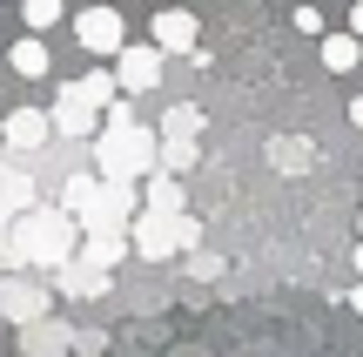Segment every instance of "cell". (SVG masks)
Returning a JSON list of instances; mask_svg holds the SVG:
<instances>
[{"label": "cell", "instance_id": "9", "mask_svg": "<svg viewBox=\"0 0 363 357\" xmlns=\"http://www.w3.org/2000/svg\"><path fill=\"white\" fill-rule=\"evenodd\" d=\"M162 81V48L148 40V48H121L115 54V88H128V94H148Z\"/></svg>", "mask_w": 363, "mask_h": 357}, {"label": "cell", "instance_id": "8", "mask_svg": "<svg viewBox=\"0 0 363 357\" xmlns=\"http://www.w3.org/2000/svg\"><path fill=\"white\" fill-rule=\"evenodd\" d=\"M74 40H81L88 54H121V48H128V34H121V13H115V7L74 13Z\"/></svg>", "mask_w": 363, "mask_h": 357}, {"label": "cell", "instance_id": "11", "mask_svg": "<svg viewBox=\"0 0 363 357\" xmlns=\"http://www.w3.org/2000/svg\"><path fill=\"white\" fill-rule=\"evenodd\" d=\"M155 48H162V54H195V13H189V7L155 13Z\"/></svg>", "mask_w": 363, "mask_h": 357}, {"label": "cell", "instance_id": "15", "mask_svg": "<svg viewBox=\"0 0 363 357\" xmlns=\"http://www.w3.org/2000/svg\"><path fill=\"white\" fill-rule=\"evenodd\" d=\"M61 290H67V297H108V270H88V263H61Z\"/></svg>", "mask_w": 363, "mask_h": 357}, {"label": "cell", "instance_id": "1", "mask_svg": "<svg viewBox=\"0 0 363 357\" xmlns=\"http://www.w3.org/2000/svg\"><path fill=\"white\" fill-rule=\"evenodd\" d=\"M81 250V223L67 209H21L7 229V270H61Z\"/></svg>", "mask_w": 363, "mask_h": 357}, {"label": "cell", "instance_id": "16", "mask_svg": "<svg viewBox=\"0 0 363 357\" xmlns=\"http://www.w3.org/2000/svg\"><path fill=\"white\" fill-rule=\"evenodd\" d=\"M155 142H162V169H169V175L195 169V155H202V142H195V135H155Z\"/></svg>", "mask_w": 363, "mask_h": 357}, {"label": "cell", "instance_id": "17", "mask_svg": "<svg viewBox=\"0 0 363 357\" xmlns=\"http://www.w3.org/2000/svg\"><path fill=\"white\" fill-rule=\"evenodd\" d=\"M323 67H330V75H350V67H357V34H330L323 40Z\"/></svg>", "mask_w": 363, "mask_h": 357}, {"label": "cell", "instance_id": "10", "mask_svg": "<svg viewBox=\"0 0 363 357\" xmlns=\"http://www.w3.org/2000/svg\"><path fill=\"white\" fill-rule=\"evenodd\" d=\"M121 256H128V229H88V236H81V250H74V263H88V270H115Z\"/></svg>", "mask_w": 363, "mask_h": 357}, {"label": "cell", "instance_id": "21", "mask_svg": "<svg viewBox=\"0 0 363 357\" xmlns=\"http://www.w3.org/2000/svg\"><path fill=\"white\" fill-rule=\"evenodd\" d=\"M13 216H21V209H13V202L0 196V236H7V229H13Z\"/></svg>", "mask_w": 363, "mask_h": 357}, {"label": "cell", "instance_id": "4", "mask_svg": "<svg viewBox=\"0 0 363 357\" xmlns=\"http://www.w3.org/2000/svg\"><path fill=\"white\" fill-rule=\"evenodd\" d=\"M189 243H202L195 216H135L128 223V250H142L148 263H169V256L189 250Z\"/></svg>", "mask_w": 363, "mask_h": 357}, {"label": "cell", "instance_id": "7", "mask_svg": "<svg viewBox=\"0 0 363 357\" xmlns=\"http://www.w3.org/2000/svg\"><path fill=\"white\" fill-rule=\"evenodd\" d=\"M48 304H54V297L40 290V283H27V277H0V317H7V324H21V331H27V324L48 317Z\"/></svg>", "mask_w": 363, "mask_h": 357}, {"label": "cell", "instance_id": "24", "mask_svg": "<svg viewBox=\"0 0 363 357\" xmlns=\"http://www.w3.org/2000/svg\"><path fill=\"white\" fill-rule=\"evenodd\" d=\"M350 27H357V34H363V0H357V13H350Z\"/></svg>", "mask_w": 363, "mask_h": 357}, {"label": "cell", "instance_id": "13", "mask_svg": "<svg viewBox=\"0 0 363 357\" xmlns=\"http://www.w3.org/2000/svg\"><path fill=\"white\" fill-rule=\"evenodd\" d=\"M142 216H182V182H175L169 169L148 175V209H142Z\"/></svg>", "mask_w": 363, "mask_h": 357}, {"label": "cell", "instance_id": "14", "mask_svg": "<svg viewBox=\"0 0 363 357\" xmlns=\"http://www.w3.org/2000/svg\"><path fill=\"white\" fill-rule=\"evenodd\" d=\"M7 61H13V75H21V81H40V75H48V40H40V34L13 40V54H7Z\"/></svg>", "mask_w": 363, "mask_h": 357}, {"label": "cell", "instance_id": "2", "mask_svg": "<svg viewBox=\"0 0 363 357\" xmlns=\"http://www.w3.org/2000/svg\"><path fill=\"white\" fill-rule=\"evenodd\" d=\"M61 209L81 229H128L135 223V182H108V175H67Z\"/></svg>", "mask_w": 363, "mask_h": 357}, {"label": "cell", "instance_id": "25", "mask_svg": "<svg viewBox=\"0 0 363 357\" xmlns=\"http://www.w3.org/2000/svg\"><path fill=\"white\" fill-rule=\"evenodd\" d=\"M357 270H363V243H357Z\"/></svg>", "mask_w": 363, "mask_h": 357}, {"label": "cell", "instance_id": "22", "mask_svg": "<svg viewBox=\"0 0 363 357\" xmlns=\"http://www.w3.org/2000/svg\"><path fill=\"white\" fill-rule=\"evenodd\" d=\"M350 121H357V128H363V94H357V101H350Z\"/></svg>", "mask_w": 363, "mask_h": 357}, {"label": "cell", "instance_id": "12", "mask_svg": "<svg viewBox=\"0 0 363 357\" xmlns=\"http://www.w3.org/2000/svg\"><path fill=\"white\" fill-rule=\"evenodd\" d=\"M21 357H67V351H74V337H67V324H48V317H40V324H27V331H21Z\"/></svg>", "mask_w": 363, "mask_h": 357}, {"label": "cell", "instance_id": "18", "mask_svg": "<svg viewBox=\"0 0 363 357\" xmlns=\"http://www.w3.org/2000/svg\"><path fill=\"white\" fill-rule=\"evenodd\" d=\"M162 135H202V108H189V101H175L169 115H162Z\"/></svg>", "mask_w": 363, "mask_h": 357}, {"label": "cell", "instance_id": "20", "mask_svg": "<svg viewBox=\"0 0 363 357\" xmlns=\"http://www.w3.org/2000/svg\"><path fill=\"white\" fill-rule=\"evenodd\" d=\"M21 13H27V27H54L61 21V0H21Z\"/></svg>", "mask_w": 363, "mask_h": 357}, {"label": "cell", "instance_id": "23", "mask_svg": "<svg viewBox=\"0 0 363 357\" xmlns=\"http://www.w3.org/2000/svg\"><path fill=\"white\" fill-rule=\"evenodd\" d=\"M350 310H357V317H363V283H357V290H350Z\"/></svg>", "mask_w": 363, "mask_h": 357}, {"label": "cell", "instance_id": "5", "mask_svg": "<svg viewBox=\"0 0 363 357\" xmlns=\"http://www.w3.org/2000/svg\"><path fill=\"white\" fill-rule=\"evenodd\" d=\"M54 135H74V142H94V135H101V108H94L74 81H67L61 101H54Z\"/></svg>", "mask_w": 363, "mask_h": 357}, {"label": "cell", "instance_id": "19", "mask_svg": "<svg viewBox=\"0 0 363 357\" xmlns=\"http://www.w3.org/2000/svg\"><path fill=\"white\" fill-rule=\"evenodd\" d=\"M74 88H81V94H88V101H94V108H108V101H115V75H101V67H88V75H81V81H74Z\"/></svg>", "mask_w": 363, "mask_h": 357}, {"label": "cell", "instance_id": "6", "mask_svg": "<svg viewBox=\"0 0 363 357\" xmlns=\"http://www.w3.org/2000/svg\"><path fill=\"white\" fill-rule=\"evenodd\" d=\"M54 142V115H40V108H13L7 128H0V148L7 155H34V148Z\"/></svg>", "mask_w": 363, "mask_h": 357}, {"label": "cell", "instance_id": "3", "mask_svg": "<svg viewBox=\"0 0 363 357\" xmlns=\"http://www.w3.org/2000/svg\"><path fill=\"white\" fill-rule=\"evenodd\" d=\"M162 169V142L148 128H101L94 135V175L108 182H142Z\"/></svg>", "mask_w": 363, "mask_h": 357}]
</instances>
